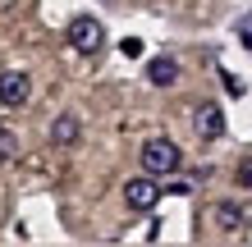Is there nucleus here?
<instances>
[{
    "mask_svg": "<svg viewBox=\"0 0 252 247\" xmlns=\"http://www.w3.org/2000/svg\"><path fill=\"white\" fill-rule=\"evenodd\" d=\"M147 82H152V87H174V82H179V60L156 55V60L147 64Z\"/></svg>",
    "mask_w": 252,
    "mask_h": 247,
    "instance_id": "423d86ee",
    "label": "nucleus"
},
{
    "mask_svg": "<svg viewBox=\"0 0 252 247\" xmlns=\"http://www.w3.org/2000/svg\"><path fill=\"white\" fill-rule=\"evenodd\" d=\"M179 165H184V151L174 147L170 137H147L142 142V174L170 179V174H179Z\"/></svg>",
    "mask_w": 252,
    "mask_h": 247,
    "instance_id": "f257e3e1",
    "label": "nucleus"
},
{
    "mask_svg": "<svg viewBox=\"0 0 252 247\" xmlns=\"http://www.w3.org/2000/svg\"><path fill=\"white\" fill-rule=\"evenodd\" d=\"M69 46L78 55H96L101 46H106V27H101L92 14H78V19L69 23Z\"/></svg>",
    "mask_w": 252,
    "mask_h": 247,
    "instance_id": "f03ea898",
    "label": "nucleus"
},
{
    "mask_svg": "<svg viewBox=\"0 0 252 247\" xmlns=\"http://www.w3.org/2000/svg\"><path fill=\"white\" fill-rule=\"evenodd\" d=\"M0 156H5V161H9V156H19V137H14L9 128H0Z\"/></svg>",
    "mask_w": 252,
    "mask_h": 247,
    "instance_id": "1a4fd4ad",
    "label": "nucleus"
},
{
    "mask_svg": "<svg viewBox=\"0 0 252 247\" xmlns=\"http://www.w3.org/2000/svg\"><path fill=\"white\" fill-rule=\"evenodd\" d=\"M197 137L202 142H216V137H225V110L220 106H197Z\"/></svg>",
    "mask_w": 252,
    "mask_h": 247,
    "instance_id": "39448f33",
    "label": "nucleus"
},
{
    "mask_svg": "<svg viewBox=\"0 0 252 247\" xmlns=\"http://www.w3.org/2000/svg\"><path fill=\"white\" fill-rule=\"evenodd\" d=\"M124 201H128V211H152L160 201V183L152 179V174H138V179L124 183Z\"/></svg>",
    "mask_w": 252,
    "mask_h": 247,
    "instance_id": "7ed1b4c3",
    "label": "nucleus"
},
{
    "mask_svg": "<svg viewBox=\"0 0 252 247\" xmlns=\"http://www.w3.org/2000/svg\"><path fill=\"white\" fill-rule=\"evenodd\" d=\"M120 51L128 55V60H138V55H142V41H138V37H124V41H120Z\"/></svg>",
    "mask_w": 252,
    "mask_h": 247,
    "instance_id": "9d476101",
    "label": "nucleus"
},
{
    "mask_svg": "<svg viewBox=\"0 0 252 247\" xmlns=\"http://www.w3.org/2000/svg\"><path fill=\"white\" fill-rule=\"evenodd\" d=\"M28 96H32V78L28 74H0V106L19 110V106H28Z\"/></svg>",
    "mask_w": 252,
    "mask_h": 247,
    "instance_id": "20e7f679",
    "label": "nucleus"
},
{
    "mask_svg": "<svg viewBox=\"0 0 252 247\" xmlns=\"http://www.w3.org/2000/svg\"><path fill=\"white\" fill-rule=\"evenodd\" d=\"M216 224L225 229V234H243L248 215H243V206H239V201H220V206H216Z\"/></svg>",
    "mask_w": 252,
    "mask_h": 247,
    "instance_id": "6e6552de",
    "label": "nucleus"
},
{
    "mask_svg": "<svg viewBox=\"0 0 252 247\" xmlns=\"http://www.w3.org/2000/svg\"><path fill=\"white\" fill-rule=\"evenodd\" d=\"M239 183H243V188H252V161H243V165H239Z\"/></svg>",
    "mask_w": 252,
    "mask_h": 247,
    "instance_id": "9b49d317",
    "label": "nucleus"
},
{
    "mask_svg": "<svg viewBox=\"0 0 252 247\" xmlns=\"http://www.w3.org/2000/svg\"><path fill=\"white\" fill-rule=\"evenodd\" d=\"M78 137H83V124H78V114H60V119L51 124V142H55V147H73Z\"/></svg>",
    "mask_w": 252,
    "mask_h": 247,
    "instance_id": "0eeeda50",
    "label": "nucleus"
}]
</instances>
